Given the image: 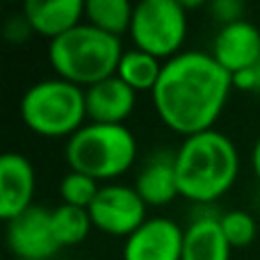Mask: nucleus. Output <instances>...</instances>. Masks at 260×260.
Instances as JSON below:
<instances>
[{"mask_svg":"<svg viewBox=\"0 0 260 260\" xmlns=\"http://www.w3.org/2000/svg\"><path fill=\"white\" fill-rule=\"evenodd\" d=\"M231 87L233 76L212 53L187 50L167 59L151 96L162 123L174 133L192 137L215 130L212 126L229 101Z\"/></svg>","mask_w":260,"mask_h":260,"instance_id":"1","label":"nucleus"},{"mask_svg":"<svg viewBox=\"0 0 260 260\" xmlns=\"http://www.w3.org/2000/svg\"><path fill=\"white\" fill-rule=\"evenodd\" d=\"M174 160L180 197L189 201H217L238 180V148L219 130L185 137Z\"/></svg>","mask_w":260,"mask_h":260,"instance_id":"2","label":"nucleus"},{"mask_svg":"<svg viewBox=\"0 0 260 260\" xmlns=\"http://www.w3.org/2000/svg\"><path fill=\"white\" fill-rule=\"evenodd\" d=\"M121 55V39L96 30L89 23H80L48 46L50 67L55 69L57 78L82 89L117 76Z\"/></svg>","mask_w":260,"mask_h":260,"instance_id":"3","label":"nucleus"},{"mask_svg":"<svg viewBox=\"0 0 260 260\" xmlns=\"http://www.w3.org/2000/svg\"><path fill=\"white\" fill-rule=\"evenodd\" d=\"M67 162L94 180H112L126 174L137 155V142L126 126L87 123L67 142Z\"/></svg>","mask_w":260,"mask_h":260,"instance_id":"4","label":"nucleus"},{"mask_svg":"<svg viewBox=\"0 0 260 260\" xmlns=\"http://www.w3.org/2000/svg\"><path fill=\"white\" fill-rule=\"evenodd\" d=\"M21 117L41 137H73L87 119L85 89L62 78L41 80L23 94Z\"/></svg>","mask_w":260,"mask_h":260,"instance_id":"5","label":"nucleus"},{"mask_svg":"<svg viewBox=\"0 0 260 260\" xmlns=\"http://www.w3.org/2000/svg\"><path fill=\"white\" fill-rule=\"evenodd\" d=\"M187 35V14L176 0H142L135 5L130 37L135 48L157 59L180 55V46Z\"/></svg>","mask_w":260,"mask_h":260,"instance_id":"6","label":"nucleus"},{"mask_svg":"<svg viewBox=\"0 0 260 260\" xmlns=\"http://www.w3.org/2000/svg\"><path fill=\"white\" fill-rule=\"evenodd\" d=\"M89 217L99 231L119 238H130L146 217V203L135 187L110 183L103 185L89 206Z\"/></svg>","mask_w":260,"mask_h":260,"instance_id":"7","label":"nucleus"},{"mask_svg":"<svg viewBox=\"0 0 260 260\" xmlns=\"http://www.w3.org/2000/svg\"><path fill=\"white\" fill-rule=\"evenodd\" d=\"M7 244L18 260H50L59 251L53 229V210L32 206L7 221Z\"/></svg>","mask_w":260,"mask_h":260,"instance_id":"8","label":"nucleus"},{"mask_svg":"<svg viewBox=\"0 0 260 260\" xmlns=\"http://www.w3.org/2000/svg\"><path fill=\"white\" fill-rule=\"evenodd\" d=\"M185 231L165 217L146 219L123 244V260H183Z\"/></svg>","mask_w":260,"mask_h":260,"instance_id":"9","label":"nucleus"},{"mask_svg":"<svg viewBox=\"0 0 260 260\" xmlns=\"http://www.w3.org/2000/svg\"><path fill=\"white\" fill-rule=\"evenodd\" d=\"M212 57L233 78L249 71L260 62V30L244 18L224 25L212 46Z\"/></svg>","mask_w":260,"mask_h":260,"instance_id":"10","label":"nucleus"},{"mask_svg":"<svg viewBox=\"0 0 260 260\" xmlns=\"http://www.w3.org/2000/svg\"><path fill=\"white\" fill-rule=\"evenodd\" d=\"M35 167L21 153L0 157V217L12 221L35 206Z\"/></svg>","mask_w":260,"mask_h":260,"instance_id":"11","label":"nucleus"},{"mask_svg":"<svg viewBox=\"0 0 260 260\" xmlns=\"http://www.w3.org/2000/svg\"><path fill=\"white\" fill-rule=\"evenodd\" d=\"M135 101H137V91L130 89L119 76H112L85 89L87 119L89 123L123 126V121L135 110Z\"/></svg>","mask_w":260,"mask_h":260,"instance_id":"12","label":"nucleus"},{"mask_svg":"<svg viewBox=\"0 0 260 260\" xmlns=\"http://www.w3.org/2000/svg\"><path fill=\"white\" fill-rule=\"evenodd\" d=\"M23 18L32 32L48 37L50 41L78 27L85 18L82 0H27Z\"/></svg>","mask_w":260,"mask_h":260,"instance_id":"13","label":"nucleus"},{"mask_svg":"<svg viewBox=\"0 0 260 260\" xmlns=\"http://www.w3.org/2000/svg\"><path fill=\"white\" fill-rule=\"evenodd\" d=\"M135 189L146 206H167L180 197L174 155H157L139 171Z\"/></svg>","mask_w":260,"mask_h":260,"instance_id":"14","label":"nucleus"},{"mask_svg":"<svg viewBox=\"0 0 260 260\" xmlns=\"http://www.w3.org/2000/svg\"><path fill=\"white\" fill-rule=\"evenodd\" d=\"M231 249L219 219L203 217L185 229L183 260H229Z\"/></svg>","mask_w":260,"mask_h":260,"instance_id":"15","label":"nucleus"},{"mask_svg":"<svg viewBox=\"0 0 260 260\" xmlns=\"http://www.w3.org/2000/svg\"><path fill=\"white\" fill-rule=\"evenodd\" d=\"M165 62L153 55L144 53L139 48L133 50H123L121 59H119L117 67V76L135 91H151L155 89L157 80H160V73Z\"/></svg>","mask_w":260,"mask_h":260,"instance_id":"16","label":"nucleus"},{"mask_svg":"<svg viewBox=\"0 0 260 260\" xmlns=\"http://www.w3.org/2000/svg\"><path fill=\"white\" fill-rule=\"evenodd\" d=\"M135 7L128 0H87L85 18L96 30L112 37H121L130 32Z\"/></svg>","mask_w":260,"mask_h":260,"instance_id":"17","label":"nucleus"},{"mask_svg":"<svg viewBox=\"0 0 260 260\" xmlns=\"http://www.w3.org/2000/svg\"><path fill=\"white\" fill-rule=\"evenodd\" d=\"M91 226L94 221L89 217V210L85 208H73L62 203L53 210V229L59 247H73V244L85 242Z\"/></svg>","mask_w":260,"mask_h":260,"instance_id":"18","label":"nucleus"},{"mask_svg":"<svg viewBox=\"0 0 260 260\" xmlns=\"http://www.w3.org/2000/svg\"><path fill=\"white\" fill-rule=\"evenodd\" d=\"M99 189V180H94L91 176H85L80 171H69L59 183V197H62V203H67V206L89 210Z\"/></svg>","mask_w":260,"mask_h":260,"instance_id":"19","label":"nucleus"},{"mask_svg":"<svg viewBox=\"0 0 260 260\" xmlns=\"http://www.w3.org/2000/svg\"><path fill=\"white\" fill-rule=\"evenodd\" d=\"M221 231H224L226 240H229L231 247H247L256 240V219H253L249 212L244 210H231L226 215L219 217Z\"/></svg>","mask_w":260,"mask_h":260,"instance_id":"20","label":"nucleus"},{"mask_svg":"<svg viewBox=\"0 0 260 260\" xmlns=\"http://www.w3.org/2000/svg\"><path fill=\"white\" fill-rule=\"evenodd\" d=\"M233 85L240 87V89H244V91H260V62L256 64V67L249 69V71L235 76Z\"/></svg>","mask_w":260,"mask_h":260,"instance_id":"21","label":"nucleus"},{"mask_svg":"<svg viewBox=\"0 0 260 260\" xmlns=\"http://www.w3.org/2000/svg\"><path fill=\"white\" fill-rule=\"evenodd\" d=\"M251 165H253V171H256V176H258V180H260V139L256 142V146H253Z\"/></svg>","mask_w":260,"mask_h":260,"instance_id":"22","label":"nucleus"},{"mask_svg":"<svg viewBox=\"0 0 260 260\" xmlns=\"http://www.w3.org/2000/svg\"><path fill=\"white\" fill-rule=\"evenodd\" d=\"M14 260H18V258H14Z\"/></svg>","mask_w":260,"mask_h":260,"instance_id":"23","label":"nucleus"}]
</instances>
